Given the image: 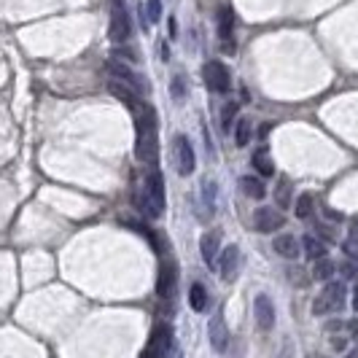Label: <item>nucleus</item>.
I'll list each match as a JSON object with an SVG mask.
<instances>
[{"instance_id": "412c9836", "label": "nucleus", "mask_w": 358, "mask_h": 358, "mask_svg": "<svg viewBox=\"0 0 358 358\" xmlns=\"http://www.w3.org/2000/svg\"><path fill=\"white\" fill-rule=\"evenodd\" d=\"M251 135H254V121L248 119V116L238 119V124H235V143H238L240 148L251 143Z\"/></svg>"}, {"instance_id": "aec40b11", "label": "nucleus", "mask_w": 358, "mask_h": 358, "mask_svg": "<svg viewBox=\"0 0 358 358\" xmlns=\"http://www.w3.org/2000/svg\"><path fill=\"white\" fill-rule=\"evenodd\" d=\"M173 288H176V267H162L159 272V283H157V291H159V297H170L173 294Z\"/></svg>"}, {"instance_id": "2eb2a0df", "label": "nucleus", "mask_w": 358, "mask_h": 358, "mask_svg": "<svg viewBox=\"0 0 358 358\" xmlns=\"http://www.w3.org/2000/svg\"><path fill=\"white\" fill-rule=\"evenodd\" d=\"M272 251L283 259H297L299 256V240L294 235H278L272 240Z\"/></svg>"}, {"instance_id": "393cba45", "label": "nucleus", "mask_w": 358, "mask_h": 358, "mask_svg": "<svg viewBox=\"0 0 358 358\" xmlns=\"http://www.w3.org/2000/svg\"><path fill=\"white\" fill-rule=\"evenodd\" d=\"M235 116H238V102H226L221 111V121H224V132H232L235 127Z\"/></svg>"}, {"instance_id": "6ab92c4d", "label": "nucleus", "mask_w": 358, "mask_h": 358, "mask_svg": "<svg viewBox=\"0 0 358 358\" xmlns=\"http://www.w3.org/2000/svg\"><path fill=\"white\" fill-rule=\"evenodd\" d=\"M189 307L194 313H205V307H208V291H205L202 283H192L189 286Z\"/></svg>"}, {"instance_id": "9d476101", "label": "nucleus", "mask_w": 358, "mask_h": 358, "mask_svg": "<svg viewBox=\"0 0 358 358\" xmlns=\"http://www.w3.org/2000/svg\"><path fill=\"white\" fill-rule=\"evenodd\" d=\"M170 342H173L170 329H167V326H159V329L151 334V339H148V348H146L143 358H167V353H170Z\"/></svg>"}, {"instance_id": "7c9ffc66", "label": "nucleus", "mask_w": 358, "mask_h": 358, "mask_svg": "<svg viewBox=\"0 0 358 358\" xmlns=\"http://www.w3.org/2000/svg\"><path fill=\"white\" fill-rule=\"evenodd\" d=\"M345 358H358V348H353V350H350V353H348Z\"/></svg>"}, {"instance_id": "cd10ccee", "label": "nucleus", "mask_w": 358, "mask_h": 358, "mask_svg": "<svg viewBox=\"0 0 358 358\" xmlns=\"http://www.w3.org/2000/svg\"><path fill=\"white\" fill-rule=\"evenodd\" d=\"M205 205L208 208L216 205V183H210V180H205Z\"/></svg>"}, {"instance_id": "bb28decb", "label": "nucleus", "mask_w": 358, "mask_h": 358, "mask_svg": "<svg viewBox=\"0 0 358 358\" xmlns=\"http://www.w3.org/2000/svg\"><path fill=\"white\" fill-rule=\"evenodd\" d=\"M339 270H342V275H345V278L358 280V261L348 259V261H345V264H342V267H339Z\"/></svg>"}, {"instance_id": "b1692460", "label": "nucleus", "mask_w": 358, "mask_h": 358, "mask_svg": "<svg viewBox=\"0 0 358 358\" xmlns=\"http://www.w3.org/2000/svg\"><path fill=\"white\" fill-rule=\"evenodd\" d=\"M275 202H278V208H286L291 202V183H288V178L278 180V186H275Z\"/></svg>"}, {"instance_id": "ddd939ff", "label": "nucleus", "mask_w": 358, "mask_h": 358, "mask_svg": "<svg viewBox=\"0 0 358 358\" xmlns=\"http://www.w3.org/2000/svg\"><path fill=\"white\" fill-rule=\"evenodd\" d=\"M199 251H202V259H205V264L213 270L216 267V261H219L221 256V240L216 232H205L202 235V240H199Z\"/></svg>"}, {"instance_id": "5701e85b", "label": "nucleus", "mask_w": 358, "mask_h": 358, "mask_svg": "<svg viewBox=\"0 0 358 358\" xmlns=\"http://www.w3.org/2000/svg\"><path fill=\"white\" fill-rule=\"evenodd\" d=\"M294 210H297V219H310L313 216V194L310 192H302L294 202Z\"/></svg>"}, {"instance_id": "a211bd4d", "label": "nucleus", "mask_w": 358, "mask_h": 358, "mask_svg": "<svg viewBox=\"0 0 358 358\" xmlns=\"http://www.w3.org/2000/svg\"><path fill=\"white\" fill-rule=\"evenodd\" d=\"M251 164L259 170V176H275V164H272V157H270V151L267 148H256L254 151V157H251Z\"/></svg>"}, {"instance_id": "c85d7f7f", "label": "nucleus", "mask_w": 358, "mask_h": 358, "mask_svg": "<svg viewBox=\"0 0 358 358\" xmlns=\"http://www.w3.org/2000/svg\"><path fill=\"white\" fill-rule=\"evenodd\" d=\"M183 95V79H176V98Z\"/></svg>"}, {"instance_id": "6e6552de", "label": "nucleus", "mask_w": 358, "mask_h": 358, "mask_svg": "<svg viewBox=\"0 0 358 358\" xmlns=\"http://www.w3.org/2000/svg\"><path fill=\"white\" fill-rule=\"evenodd\" d=\"M219 38L226 54H232L238 49V43H235V11L229 6H224L219 11Z\"/></svg>"}, {"instance_id": "4468645a", "label": "nucleus", "mask_w": 358, "mask_h": 358, "mask_svg": "<svg viewBox=\"0 0 358 358\" xmlns=\"http://www.w3.org/2000/svg\"><path fill=\"white\" fill-rule=\"evenodd\" d=\"M238 264H240V254L235 245H229V248L221 251L219 270H221V275H224V280H235V275H238Z\"/></svg>"}, {"instance_id": "39448f33", "label": "nucleus", "mask_w": 358, "mask_h": 358, "mask_svg": "<svg viewBox=\"0 0 358 358\" xmlns=\"http://www.w3.org/2000/svg\"><path fill=\"white\" fill-rule=\"evenodd\" d=\"M202 79H205V84H208L210 92H229V86H232L229 68L219 60L208 62V65L202 68Z\"/></svg>"}, {"instance_id": "9b49d317", "label": "nucleus", "mask_w": 358, "mask_h": 358, "mask_svg": "<svg viewBox=\"0 0 358 358\" xmlns=\"http://www.w3.org/2000/svg\"><path fill=\"white\" fill-rule=\"evenodd\" d=\"M254 224L259 232H278L280 226L286 224V216L280 213L278 208H259L256 216H254Z\"/></svg>"}, {"instance_id": "7ed1b4c3", "label": "nucleus", "mask_w": 358, "mask_h": 358, "mask_svg": "<svg viewBox=\"0 0 358 358\" xmlns=\"http://www.w3.org/2000/svg\"><path fill=\"white\" fill-rule=\"evenodd\" d=\"M342 307H345V283L329 280L326 288L313 302V313L316 316H329V313H339Z\"/></svg>"}, {"instance_id": "c756f323", "label": "nucleus", "mask_w": 358, "mask_h": 358, "mask_svg": "<svg viewBox=\"0 0 358 358\" xmlns=\"http://www.w3.org/2000/svg\"><path fill=\"white\" fill-rule=\"evenodd\" d=\"M353 307H356V310H358V286H356V288H353Z\"/></svg>"}, {"instance_id": "f3484780", "label": "nucleus", "mask_w": 358, "mask_h": 358, "mask_svg": "<svg viewBox=\"0 0 358 358\" xmlns=\"http://www.w3.org/2000/svg\"><path fill=\"white\" fill-rule=\"evenodd\" d=\"M240 189H242V194L251 199H261L267 194V186H264V180L256 178V176H245V178H240Z\"/></svg>"}, {"instance_id": "f03ea898", "label": "nucleus", "mask_w": 358, "mask_h": 358, "mask_svg": "<svg viewBox=\"0 0 358 358\" xmlns=\"http://www.w3.org/2000/svg\"><path fill=\"white\" fill-rule=\"evenodd\" d=\"M138 208L143 216L148 219H159L164 210V180H162L159 170H151L146 176V186L138 194Z\"/></svg>"}, {"instance_id": "1a4fd4ad", "label": "nucleus", "mask_w": 358, "mask_h": 358, "mask_svg": "<svg viewBox=\"0 0 358 358\" xmlns=\"http://www.w3.org/2000/svg\"><path fill=\"white\" fill-rule=\"evenodd\" d=\"M208 337H210V345H213L216 353H224L229 348V329H226V320H224L221 310L208 323Z\"/></svg>"}, {"instance_id": "a878e982", "label": "nucleus", "mask_w": 358, "mask_h": 358, "mask_svg": "<svg viewBox=\"0 0 358 358\" xmlns=\"http://www.w3.org/2000/svg\"><path fill=\"white\" fill-rule=\"evenodd\" d=\"M162 20V3L159 0H146V24H157Z\"/></svg>"}, {"instance_id": "0eeeda50", "label": "nucleus", "mask_w": 358, "mask_h": 358, "mask_svg": "<svg viewBox=\"0 0 358 358\" xmlns=\"http://www.w3.org/2000/svg\"><path fill=\"white\" fill-rule=\"evenodd\" d=\"M176 167H178L180 176H192L194 167H197V157H194V148L186 135H176Z\"/></svg>"}, {"instance_id": "dca6fc26", "label": "nucleus", "mask_w": 358, "mask_h": 358, "mask_svg": "<svg viewBox=\"0 0 358 358\" xmlns=\"http://www.w3.org/2000/svg\"><path fill=\"white\" fill-rule=\"evenodd\" d=\"M302 248H304V254H307V259H326V254H329V248H326V242H320L316 235H304L302 238Z\"/></svg>"}, {"instance_id": "20e7f679", "label": "nucleus", "mask_w": 358, "mask_h": 358, "mask_svg": "<svg viewBox=\"0 0 358 358\" xmlns=\"http://www.w3.org/2000/svg\"><path fill=\"white\" fill-rule=\"evenodd\" d=\"M105 73L111 76V81H119V84H124V86H130L132 92H138V95H143L146 89H148V84H146V79L140 76V73H135L130 65H124V62H105Z\"/></svg>"}, {"instance_id": "4be33fe9", "label": "nucleus", "mask_w": 358, "mask_h": 358, "mask_svg": "<svg viewBox=\"0 0 358 358\" xmlns=\"http://www.w3.org/2000/svg\"><path fill=\"white\" fill-rule=\"evenodd\" d=\"M334 272H337V267H334V261L332 259H318L316 261V267H313V278L323 280V283H329V280L334 278Z\"/></svg>"}, {"instance_id": "f257e3e1", "label": "nucleus", "mask_w": 358, "mask_h": 358, "mask_svg": "<svg viewBox=\"0 0 358 358\" xmlns=\"http://www.w3.org/2000/svg\"><path fill=\"white\" fill-rule=\"evenodd\" d=\"M138 124V140H135V154L140 162H154L157 159V148H159V140H157V114L146 105L135 116Z\"/></svg>"}, {"instance_id": "423d86ee", "label": "nucleus", "mask_w": 358, "mask_h": 358, "mask_svg": "<svg viewBox=\"0 0 358 358\" xmlns=\"http://www.w3.org/2000/svg\"><path fill=\"white\" fill-rule=\"evenodd\" d=\"M130 30H132V24H130V14H127V8H124L121 3H114V6H111V27H108L111 40L124 43V40L130 38Z\"/></svg>"}, {"instance_id": "f8f14e48", "label": "nucleus", "mask_w": 358, "mask_h": 358, "mask_svg": "<svg viewBox=\"0 0 358 358\" xmlns=\"http://www.w3.org/2000/svg\"><path fill=\"white\" fill-rule=\"evenodd\" d=\"M254 313H256V323H259L261 332H270L275 326V307H272V299L267 294H259L254 299Z\"/></svg>"}]
</instances>
